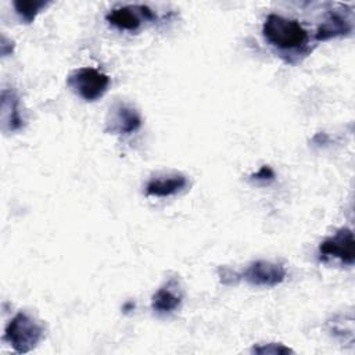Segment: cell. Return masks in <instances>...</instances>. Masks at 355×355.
Returning <instances> with one entry per match:
<instances>
[{
  "instance_id": "obj_1",
  "label": "cell",
  "mask_w": 355,
  "mask_h": 355,
  "mask_svg": "<svg viewBox=\"0 0 355 355\" xmlns=\"http://www.w3.org/2000/svg\"><path fill=\"white\" fill-rule=\"evenodd\" d=\"M266 42L280 51H297L306 46L308 32L297 19L279 14H269L262 25Z\"/></svg>"
},
{
  "instance_id": "obj_2",
  "label": "cell",
  "mask_w": 355,
  "mask_h": 355,
  "mask_svg": "<svg viewBox=\"0 0 355 355\" xmlns=\"http://www.w3.org/2000/svg\"><path fill=\"white\" fill-rule=\"evenodd\" d=\"M43 326L29 313L18 312L6 326L4 340L17 354L32 351L43 338Z\"/></svg>"
},
{
  "instance_id": "obj_3",
  "label": "cell",
  "mask_w": 355,
  "mask_h": 355,
  "mask_svg": "<svg viewBox=\"0 0 355 355\" xmlns=\"http://www.w3.org/2000/svg\"><path fill=\"white\" fill-rule=\"evenodd\" d=\"M110 76L98 69L82 67L72 71L67 78L71 90L85 101H96L103 97L110 86Z\"/></svg>"
},
{
  "instance_id": "obj_4",
  "label": "cell",
  "mask_w": 355,
  "mask_h": 355,
  "mask_svg": "<svg viewBox=\"0 0 355 355\" xmlns=\"http://www.w3.org/2000/svg\"><path fill=\"white\" fill-rule=\"evenodd\" d=\"M319 254L322 259L336 258L343 263L352 265L355 261V241L352 230L341 227L334 234L324 239L319 245Z\"/></svg>"
},
{
  "instance_id": "obj_5",
  "label": "cell",
  "mask_w": 355,
  "mask_h": 355,
  "mask_svg": "<svg viewBox=\"0 0 355 355\" xmlns=\"http://www.w3.org/2000/svg\"><path fill=\"white\" fill-rule=\"evenodd\" d=\"M287 276V270L282 263L272 261H255L251 262L241 277L251 286L257 287H275L284 282Z\"/></svg>"
},
{
  "instance_id": "obj_6",
  "label": "cell",
  "mask_w": 355,
  "mask_h": 355,
  "mask_svg": "<svg viewBox=\"0 0 355 355\" xmlns=\"http://www.w3.org/2000/svg\"><path fill=\"white\" fill-rule=\"evenodd\" d=\"M105 125L107 132L112 135H130L141 126V115L126 103H115L110 107Z\"/></svg>"
},
{
  "instance_id": "obj_7",
  "label": "cell",
  "mask_w": 355,
  "mask_h": 355,
  "mask_svg": "<svg viewBox=\"0 0 355 355\" xmlns=\"http://www.w3.org/2000/svg\"><path fill=\"white\" fill-rule=\"evenodd\" d=\"M155 19V14L146 6H125L111 10L105 19L121 31H136L141 25V19Z\"/></svg>"
},
{
  "instance_id": "obj_8",
  "label": "cell",
  "mask_w": 355,
  "mask_h": 355,
  "mask_svg": "<svg viewBox=\"0 0 355 355\" xmlns=\"http://www.w3.org/2000/svg\"><path fill=\"white\" fill-rule=\"evenodd\" d=\"M187 178L182 173H172L153 178L146 186V194L153 197H169L187 187Z\"/></svg>"
},
{
  "instance_id": "obj_9",
  "label": "cell",
  "mask_w": 355,
  "mask_h": 355,
  "mask_svg": "<svg viewBox=\"0 0 355 355\" xmlns=\"http://www.w3.org/2000/svg\"><path fill=\"white\" fill-rule=\"evenodd\" d=\"M19 100L14 90H1V128L4 132H15L22 128Z\"/></svg>"
},
{
  "instance_id": "obj_10",
  "label": "cell",
  "mask_w": 355,
  "mask_h": 355,
  "mask_svg": "<svg viewBox=\"0 0 355 355\" xmlns=\"http://www.w3.org/2000/svg\"><path fill=\"white\" fill-rule=\"evenodd\" d=\"M180 302L182 294L179 293L178 286L173 284V280H171L153 295L151 308L157 313H171L180 306Z\"/></svg>"
},
{
  "instance_id": "obj_11",
  "label": "cell",
  "mask_w": 355,
  "mask_h": 355,
  "mask_svg": "<svg viewBox=\"0 0 355 355\" xmlns=\"http://www.w3.org/2000/svg\"><path fill=\"white\" fill-rule=\"evenodd\" d=\"M352 31V26H351V22L348 19H345L344 17H341L340 14L337 12H330L327 19L319 26L315 37L318 40H329L331 37H336V36H341V35H347Z\"/></svg>"
},
{
  "instance_id": "obj_12",
  "label": "cell",
  "mask_w": 355,
  "mask_h": 355,
  "mask_svg": "<svg viewBox=\"0 0 355 355\" xmlns=\"http://www.w3.org/2000/svg\"><path fill=\"white\" fill-rule=\"evenodd\" d=\"M15 12L25 24H31L36 15L49 4L43 0H17L12 3Z\"/></svg>"
},
{
  "instance_id": "obj_13",
  "label": "cell",
  "mask_w": 355,
  "mask_h": 355,
  "mask_svg": "<svg viewBox=\"0 0 355 355\" xmlns=\"http://www.w3.org/2000/svg\"><path fill=\"white\" fill-rule=\"evenodd\" d=\"M252 352L255 354H262V355H279V354H290L293 349L288 347H284L283 344H276V343H268V344H259L252 348Z\"/></svg>"
},
{
  "instance_id": "obj_14",
  "label": "cell",
  "mask_w": 355,
  "mask_h": 355,
  "mask_svg": "<svg viewBox=\"0 0 355 355\" xmlns=\"http://www.w3.org/2000/svg\"><path fill=\"white\" fill-rule=\"evenodd\" d=\"M252 179H255V180H273V178H275V172L272 171V168L270 166H268V165H263L257 173H254L252 176H251Z\"/></svg>"
}]
</instances>
